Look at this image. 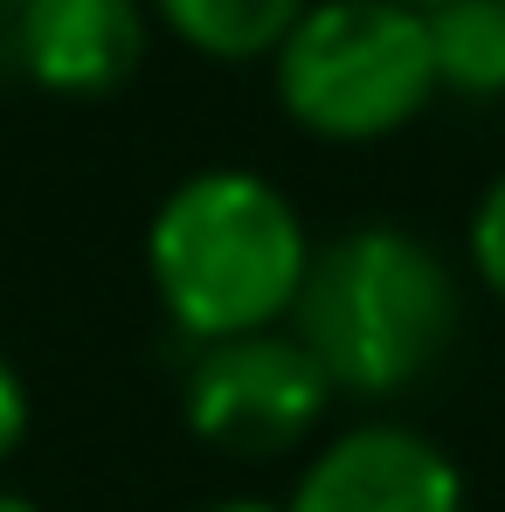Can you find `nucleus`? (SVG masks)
<instances>
[{"label": "nucleus", "instance_id": "nucleus-2", "mask_svg": "<svg viewBox=\"0 0 505 512\" xmlns=\"http://www.w3.org/2000/svg\"><path fill=\"white\" fill-rule=\"evenodd\" d=\"M305 263L312 243L298 208L284 201V187L243 167L187 173L146 229L153 291L173 326L201 346L270 333L277 319H291Z\"/></svg>", "mask_w": 505, "mask_h": 512}, {"label": "nucleus", "instance_id": "nucleus-9", "mask_svg": "<svg viewBox=\"0 0 505 512\" xmlns=\"http://www.w3.org/2000/svg\"><path fill=\"white\" fill-rule=\"evenodd\" d=\"M471 270H478V284L505 305V173L485 187V201L471 215Z\"/></svg>", "mask_w": 505, "mask_h": 512}, {"label": "nucleus", "instance_id": "nucleus-11", "mask_svg": "<svg viewBox=\"0 0 505 512\" xmlns=\"http://www.w3.org/2000/svg\"><path fill=\"white\" fill-rule=\"evenodd\" d=\"M201 512H284V506H270V499H215V506H201Z\"/></svg>", "mask_w": 505, "mask_h": 512}, {"label": "nucleus", "instance_id": "nucleus-10", "mask_svg": "<svg viewBox=\"0 0 505 512\" xmlns=\"http://www.w3.org/2000/svg\"><path fill=\"white\" fill-rule=\"evenodd\" d=\"M21 436H28V388H21V374L0 353V464L21 450Z\"/></svg>", "mask_w": 505, "mask_h": 512}, {"label": "nucleus", "instance_id": "nucleus-7", "mask_svg": "<svg viewBox=\"0 0 505 512\" xmlns=\"http://www.w3.org/2000/svg\"><path fill=\"white\" fill-rule=\"evenodd\" d=\"M153 7L194 56L256 63V56H277V42L298 28L312 0H153Z\"/></svg>", "mask_w": 505, "mask_h": 512}, {"label": "nucleus", "instance_id": "nucleus-5", "mask_svg": "<svg viewBox=\"0 0 505 512\" xmlns=\"http://www.w3.org/2000/svg\"><path fill=\"white\" fill-rule=\"evenodd\" d=\"M284 512H464V478L422 429L360 423L305 464Z\"/></svg>", "mask_w": 505, "mask_h": 512}, {"label": "nucleus", "instance_id": "nucleus-12", "mask_svg": "<svg viewBox=\"0 0 505 512\" xmlns=\"http://www.w3.org/2000/svg\"><path fill=\"white\" fill-rule=\"evenodd\" d=\"M0 512H42L35 499H21V492H0Z\"/></svg>", "mask_w": 505, "mask_h": 512}, {"label": "nucleus", "instance_id": "nucleus-4", "mask_svg": "<svg viewBox=\"0 0 505 512\" xmlns=\"http://www.w3.org/2000/svg\"><path fill=\"white\" fill-rule=\"evenodd\" d=\"M333 402V381L291 333H236L194 346L180 409L187 429L222 457H284L298 450Z\"/></svg>", "mask_w": 505, "mask_h": 512}, {"label": "nucleus", "instance_id": "nucleus-3", "mask_svg": "<svg viewBox=\"0 0 505 512\" xmlns=\"http://www.w3.org/2000/svg\"><path fill=\"white\" fill-rule=\"evenodd\" d=\"M270 63L284 118L339 146L402 132L436 97L429 28L395 0H312Z\"/></svg>", "mask_w": 505, "mask_h": 512}, {"label": "nucleus", "instance_id": "nucleus-13", "mask_svg": "<svg viewBox=\"0 0 505 512\" xmlns=\"http://www.w3.org/2000/svg\"><path fill=\"white\" fill-rule=\"evenodd\" d=\"M395 7H416V14H429V7H443V0H395Z\"/></svg>", "mask_w": 505, "mask_h": 512}, {"label": "nucleus", "instance_id": "nucleus-8", "mask_svg": "<svg viewBox=\"0 0 505 512\" xmlns=\"http://www.w3.org/2000/svg\"><path fill=\"white\" fill-rule=\"evenodd\" d=\"M436 90L450 97H505V0H443L422 14Z\"/></svg>", "mask_w": 505, "mask_h": 512}, {"label": "nucleus", "instance_id": "nucleus-6", "mask_svg": "<svg viewBox=\"0 0 505 512\" xmlns=\"http://www.w3.org/2000/svg\"><path fill=\"white\" fill-rule=\"evenodd\" d=\"M7 49L21 77L56 97H111L146 63L139 0H14Z\"/></svg>", "mask_w": 505, "mask_h": 512}, {"label": "nucleus", "instance_id": "nucleus-1", "mask_svg": "<svg viewBox=\"0 0 505 512\" xmlns=\"http://www.w3.org/2000/svg\"><path fill=\"white\" fill-rule=\"evenodd\" d=\"M457 277L422 236L395 222H360L312 250L291 298V340L319 360L333 395L388 402L416 388L457 340Z\"/></svg>", "mask_w": 505, "mask_h": 512}]
</instances>
